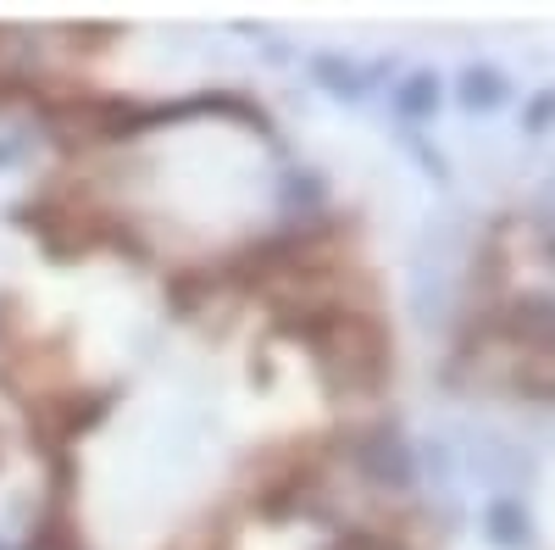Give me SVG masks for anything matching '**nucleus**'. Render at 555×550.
<instances>
[{"mask_svg":"<svg viewBox=\"0 0 555 550\" xmlns=\"http://www.w3.org/2000/svg\"><path fill=\"white\" fill-rule=\"evenodd\" d=\"M295 334L311 345V356H317L334 395H366L389 379V334L373 311L345 306V311H328V317H311Z\"/></svg>","mask_w":555,"mask_h":550,"instance_id":"obj_1","label":"nucleus"},{"mask_svg":"<svg viewBox=\"0 0 555 550\" xmlns=\"http://www.w3.org/2000/svg\"><path fill=\"white\" fill-rule=\"evenodd\" d=\"M505 345H517L528 356H555V295L544 290H522L517 300H505L494 311V323L483 329Z\"/></svg>","mask_w":555,"mask_h":550,"instance_id":"obj_2","label":"nucleus"},{"mask_svg":"<svg viewBox=\"0 0 555 550\" xmlns=\"http://www.w3.org/2000/svg\"><path fill=\"white\" fill-rule=\"evenodd\" d=\"M356 468L378 489H411V450L400 445L395 429H373L356 439Z\"/></svg>","mask_w":555,"mask_h":550,"instance_id":"obj_3","label":"nucleus"},{"mask_svg":"<svg viewBox=\"0 0 555 550\" xmlns=\"http://www.w3.org/2000/svg\"><path fill=\"white\" fill-rule=\"evenodd\" d=\"M483 528H489V539H494L500 550H528V545H533V517H528V507H522L517 495L489 500Z\"/></svg>","mask_w":555,"mask_h":550,"instance_id":"obj_4","label":"nucleus"},{"mask_svg":"<svg viewBox=\"0 0 555 550\" xmlns=\"http://www.w3.org/2000/svg\"><path fill=\"white\" fill-rule=\"evenodd\" d=\"M455 95H461V106H467V112H494V106H505L512 84H505L494 67H467V73H461V84H455Z\"/></svg>","mask_w":555,"mask_h":550,"instance_id":"obj_5","label":"nucleus"},{"mask_svg":"<svg viewBox=\"0 0 555 550\" xmlns=\"http://www.w3.org/2000/svg\"><path fill=\"white\" fill-rule=\"evenodd\" d=\"M439 95H444V89H439V73H405L400 78V89H395V112L400 117H434L439 112Z\"/></svg>","mask_w":555,"mask_h":550,"instance_id":"obj_6","label":"nucleus"},{"mask_svg":"<svg viewBox=\"0 0 555 550\" xmlns=\"http://www.w3.org/2000/svg\"><path fill=\"white\" fill-rule=\"evenodd\" d=\"M311 73L328 84L334 95H345V101H361L366 84H373V73H361V67H350V62H339V56H311Z\"/></svg>","mask_w":555,"mask_h":550,"instance_id":"obj_7","label":"nucleus"},{"mask_svg":"<svg viewBox=\"0 0 555 550\" xmlns=\"http://www.w3.org/2000/svg\"><path fill=\"white\" fill-rule=\"evenodd\" d=\"M328 550H400V545H389V539H373V534H345V539H334Z\"/></svg>","mask_w":555,"mask_h":550,"instance_id":"obj_8","label":"nucleus"},{"mask_svg":"<svg viewBox=\"0 0 555 550\" xmlns=\"http://www.w3.org/2000/svg\"><path fill=\"white\" fill-rule=\"evenodd\" d=\"M550 117H555V95H550V89H544V95L533 101V112H528V128H544Z\"/></svg>","mask_w":555,"mask_h":550,"instance_id":"obj_9","label":"nucleus"},{"mask_svg":"<svg viewBox=\"0 0 555 550\" xmlns=\"http://www.w3.org/2000/svg\"><path fill=\"white\" fill-rule=\"evenodd\" d=\"M0 550H7V545H0Z\"/></svg>","mask_w":555,"mask_h":550,"instance_id":"obj_10","label":"nucleus"}]
</instances>
